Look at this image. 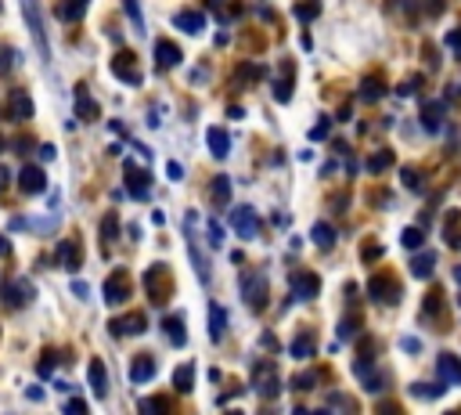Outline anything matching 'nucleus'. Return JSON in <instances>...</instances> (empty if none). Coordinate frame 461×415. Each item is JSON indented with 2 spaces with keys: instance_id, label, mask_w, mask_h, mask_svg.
<instances>
[{
  "instance_id": "nucleus-1",
  "label": "nucleus",
  "mask_w": 461,
  "mask_h": 415,
  "mask_svg": "<svg viewBox=\"0 0 461 415\" xmlns=\"http://www.w3.org/2000/svg\"><path fill=\"white\" fill-rule=\"evenodd\" d=\"M144 289H148V300H152V304H166L170 293H173L170 268H166V264H152V268L144 271Z\"/></svg>"
},
{
  "instance_id": "nucleus-2",
  "label": "nucleus",
  "mask_w": 461,
  "mask_h": 415,
  "mask_svg": "<svg viewBox=\"0 0 461 415\" xmlns=\"http://www.w3.org/2000/svg\"><path fill=\"white\" fill-rule=\"evenodd\" d=\"M253 386H257V393L267 397V401L282 393V375H278L274 361H257V365H253Z\"/></svg>"
},
{
  "instance_id": "nucleus-3",
  "label": "nucleus",
  "mask_w": 461,
  "mask_h": 415,
  "mask_svg": "<svg viewBox=\"0 0 461 415\" xmlns=\"http://www.w3.org/2000/svg\"><path fill=\"white\" fill-rule=\"evenodd\" d=\"M242 300L249 304V311L267 307V278L260 271H242Z\"/></svg>"
},
{
  "instance_id": "nucleus-4",
  "label": "nucleus",
  "mask_w": 461,
  "mask_h": 415,
  "mask_svg": "<svg viewBox=\"0 0 461 415\" xmlns=\"http://www.w3.org/2000/svg\"><path fill=\"white\" fill-rule=\"evenodd\" d=\"M22 15H26V26L37 40V51L44 55V62L51 58V48H48V33H44V15H40V4L37 0H22Z\"/></svg>"
},
{
  "instance_id": "nucleus-5",
  "label": "nucleus",
  "mask_w": 461,
  "mask_h": 415,
  "mask_svg": "<svg viewBox=\"0 0 461 415\" xmlns=\"http://www.w3.org/2000/svg\"><path fill=\"white\" fill-rule=\"evenodd\" d=\"M130 293H134V286H130V271H126V268H116V271L105 278V304L119 307V304H126V300H130Z\"/></svg>"
},
{
  "instance_id": "nucleus-6",
  "label": "nucleus",
  "mask_w": 461,
  "mask_h": 415,
  "mask_svg": "<svg viewBox=\"0 0 461 415\" xmlns=\"http://www.w3.org/2000/svg\"><path fill=\"white\" fill-rule=\"evenodd\" d=\"M230 228H235L242 239H257L260 235V214L253 206H235V210H230Z\"/></svg>"
},
{
  "instance_id": "nucleus-7",
  "label": "nucleus",
  "mask_w": 461,
  "mask_h": 415,
  "mask_svg": "<svg viewBox=\"0 0 461 415\" xmlns=\"http://www.w3.org/2000/svg\"><path fill=\"white\" fill-rule=\"evenodd\" d=\"M112 76L123 80V84H130V87H137V84H141L137 55H134V51H116V55H112Z\"/></svg>"
},
{
  "instance_id": "nucleus-8",
  "label": "nucleus",
  "mask_w": 461,
  "mask_h": 415,
  "mask_svg": "<svg viewBox=\"0 0 461 415\" xmlns=\"http://www.w3.org/2000/svg\"><path fill=\"white\" fill-rule=\"evenodd\" d=\"M123 177H126V191L134 199H148L152 195V173L134 166V163H123Z\"/></svg>"
},
{
  "instance_id": "nucleus-9",
  "label": "nucleus",
  "mask_w": 461,
  "mask_h": 415,
  "mask_svg": "<svg viewBox=\"0 0 461 415\" xmlns=\"http://www.w3.org/2000/svg\"><path fill=\"white\" fill-rule=\"evenodd\" d=\"M289 289H292L296 300H314L321 293V278L314 271H292L289 275Z\"/></svg>"
},
{
  "instance_id": "nucleus-10",
  "label": "nucleus",
  "mask_w": 461,
  "mask_h": 415,
  "mask_svg": "<svg viewBox=\"0 0 461 415\" xmlns=\"http://www.w3.org/2000/svg\"><path fill=\"white\" fill-rule=\"evenodd\" d=\"M4 300H8L12 311H15V307H30V304L37 300V289H33L30 278H12V282L4 286Z\"/></svg>"
},
{
  "instance_id": "nucleus-11",
  "label": "nucleus",
  "mask_w": 461,
  "mask_h": 415,
  "mask_svg": "<svg viewBox=\"0 0 461 415\" xmlns=\"http://www.w3.org/2000/svg\"><path fill=\"white\" fill-rule=\"evenodd\" d=\"M148 329V318L141 314V311H134V314H123V318H112L109 322V332L112 336H141Z\"/></svg>"
},
{
  "instance_id": "nucleus-12",
  "label": "nucleus",
  "mask_w": 461,
  "mask_h": 415,
  "mask_svg": "<svg viewBox=\"0 0 461 415\" xmlns=\"http://www.w3.org/2000/svg\"><path fill=\"white\" fill-rule=\"evenodd\" d=\"M368 296L389 307V304H396V300H400V286H396L393 278H382V275H375V278L368 282Z\"/></svg>"
},
{
  "instance_id": "nucleus-13",
  "label": "nucleus",
  "mask_w": 461,
  "mask_h": 415,
  "mask_svg": "<svg viewBox=\"0 0 461 415\" xmlns=\"http://www.w3.org/2000/svg\"><path fill=\"white\" fill-rule=\"evenodd\" d=\"M184 62V51L173 44V40H159L155 44V66L159 69H177Z\"/></svg>"
},
{
  "instance_id": "nucleus-14",
  "label": "nucleus",
  "mask_w": 461,
  "mask_h": 415,
  "mask_svg": "<svg viewBox=\"0 0 461 415\" xmlns=\"http://www.w3.org/2000/svg\"><path fill=\"white\" fill-rule=\"evenodd\" d=\"M19 184H22L26 195H40V191L48 188V177H44L40 166H22V170H19Z\"/></svg>"
},
{
  "instance_id": "nucleus-15",
  "label": "nucleus",
  "mask_w": 461,
  "mask_h": 415,
  "mask_svg": "<svg viewBox=\"0 0 461 415\" xmlns=\"http://www.w3.org/2000/svg\"><path fill=\"white\" fill-rule=\"evenodd\" d=\"M58 264H62L65 271H80V264H83V250H80V243H76V239L58 243Z\"/></svg>"
},
{
  "instance_id": "nucleus-16",
  "label": "nucleus",
  "mask_w": 461,
  "mask_h": 415,
  "mask_svg": "<svg viewBox=\"0 0 461 415\" xmlns=\"http://www.w3.org/2000/svg\"><path fill=\"white\" fill-rule=\"evenodd\" d=\"M8 116L12 119H33V98L26 91H12L8 94Z\"/></svg>"
},
{
  "instance_id": "nucleus-17",
  "label": "nucleus",
  "mask_w": 461,
  "mask_h": 415,
  "mask_svg": "<svg viewBox=\"0 0 461 415\" xmlns=\"http://www.w3.org/2000/svg\"><path fill=\"white\" fill-rule=\"evenodd\" d=\"M155 358L152 354H137L134 361H130V383H148L152 375H155Z\"/></svg>"
},
{
  "instance_id": "nucleus-18",
  "label": "nucleus",
  "mask_w": 461,
  "mask_h": 415,
  "mask_svg": "<svg viewBox=\"0 0 461 415\" xmlns=\"http://www.w3.org/2000/svg\"><path fill=\"white\" fill-rule=\"evenodd\" d=\"M436 372H439L443 383L461 386V361H457L454 354H439V358H436Z\"/></svg>"
},
{
  "instance_id": "nucleus-19",
  "label": "nucleus",
  "mask_w": 461,
  "mask_h": 415,
  "mask_svg": "<svg viewBox=\"0 0 461 415\" xmlns=\"http://www.w3.org/2000/svg\"><path fill=\"white\" fill-rule=\"evenodd\" d=\"M98 116H101L98 102H94V98L87 94V87L80 84V87H76V119H87V123H91V119H98Z\"/></svg>"
},
{
  "instance_id": "nucleus-20",
  "label": "nucleus",
  "mask_w": 461,
  "mask_h": 415,
  "mask_svg": "<svg viewBox=\"0 0 461 415\" xmlns=\"http://www.w3.org/2000/svg\"><path fill=\"white\" fill-rule=\"evenodd\" d=\"M202 26H205L202 12H177L173 15V30H180V33H202Z\"/></svg>"
},
{
  "instance_id": "nucleus-21",
  "label": "nucleus",
  "mask_w": 461,
  "mask_h": 415,
  "mask_svg": "<svg viewBox=\"0 0 461 415\" xmlns=\"http://www.w3.org/2000/svg\"><path fill=\"white\" fill-rule=\"evenodd\" d=\"M205 141H209V152H213L216 159H227V152H230V137H227V130H223V127H209V130H205Z\"/></svg>"
},
{
  "instance_id": "nucleus-22",
  "label": "nucleus",
  "mask_w": 461,
  "mask_h": 415,
  "mask_svg": "<svg viewBox=\"0 0 461 415\" xmlns=\"http://www.w3.org/2000/svg\"><path fill=\"white\" fill-rule=\"evenodd\" d=\"M432 268H436V253H432V250H425V253H422V250H414V257H411V268H407V271H411L414 278H429V275H432Z\"/></svg>"
},
{
  "instance_id": "nucleus-23",
  "label": "nucleus",
  "mask_w": 461,
  "mask_h": 415,
  "mask_svg": "<svg viewBox=\"0 0 461 415\" xmlns=\"http://www.w3.org/2000/svg\"><path fill=\"white\" fill-rule=\"evenodd\" d=\"M87 375H91V390H94V397H105V393H109V372H105V365H101L98 358L87 365Z\"/></svg>"
},
{
  "instance_id": "nucleus-24",
  "label": "nucleus",
  "mask_w": 461,
  "mask_h": 415,
  "mask_svg": "<svg viewBox=\"0 0 461 415\" xmlns=\"http://www.w3.org/2000/svg\"><path fill=\"white\" fill-rule=\"evenodd\" d=\"M87 8H91V0H62V4H58V19L62 22H80L87 15Z\"/></svg>"
},
{
  "instance_id": "nucleus-25",
  "label": "nucleus",
  "mask_w": 461,
  "mask_h": 415,
  "mask_svg": "<svg viewBox=\"0 0 461 415\" xmlns=\"http://www.w3.org/2000/svg\"><path fill=\"white\" fill-rule=\"evenodd\" d=\"M227 332V314L220 304H209V340H223Z\"/></svg>"
},
{
  "instance_id": "nucleus-26",
  "label": "nucleus",
  "mask_w": 461,
  "mask_h": 415,
  "mask_svg": "<svg viewBox=\"0 0 461 415\" xmlns=\"http://www.w3.org/2000/svg\"><path fill=\"white\" fill-rule=\"evenodd\" d=\"M162 329H166V340H170L173 347H184V343H187V332H184V318H180V314L166 318V322H162Z\"/></svg>"
},
{
  "instance_id": "nucleus-27",
  "label": "nucleus",
  "mask_w": 461,
  "mask_h": 415,
  "mask_svg": "<svg viewBox=\"0 0 461 415\" xmlns=\"http://www.w3.org/2000/svg\"><path fill=\"white\" fill-rule=\"evenodd\" d=\"M443 239H447V246L461 250V214H457V210H450V214H447V225H443Z\"/></svg>"
},
{
  "instance_id": "nucleus-28",
  "label": "nucleus",
  "mask_w": 461,
  "mask_h": 415,
  "mask_svg": "<svg viewBox=\"0 0 461 415\" xmlns=\"http://www.w3.org/2000/svg\"><path fill=\"white\" fill-rule=\"evenodd\" d=\"M310 239H314L321 250H332V246H335V228H332L328 221H317V225L310 228Z\"/></svg>"
},
{
  "instance_id": "nucleus-29",
  "label": "nucleus",
  "mask_w": 461,
  "mask_h": 415,
  "mask_svg": "<svg viewBox=\"0 0 461 415\" xmlns=\"http://www.w3.org/2000/svg\"><path fill=\"white\" fill-rule=\"evenodd\" d=\"M382 94H386V80L382 76H368L361 84V102H378Z\"/></svg>"
},
{
  "instance_id": "nucleus-30",
  "label": "nucleus",
  "mask_w": 461,
  "mask_h": 415,
  "mask_svg": "<svg viewBox=\"0 0 461 415\" xmlns=\"http://www.w3.org/2000/svg\"><path fill=\"white\" fill-rule=\"evenodd\" d=\"M422 123H425L429 134L443 130V105H425V109H422Z\"/></svg>"
},
{
  "instance_id": "nucleus-31",
  "label": "nucleus",
  "mask_w": 461,
  "mask_h": 415,
  "mask_svg": "<svg viewBox=\"0 0 461 415\" xmlns=\"http://www.w3.org/2000/svg\"><path fill=\"white\" fill-rule=\"evenodd\" d=\"M173 386H177L180 393H191V386H195V365H191V361L173 372Z\"/></svg>"
},
{
  "instance_id": "nucleus-32",
  "label": "nucleus",
  "mask_w": 461,
  "mask_h": 415,
  "mask_svg": "<svg viewBox=\"0 0 461 415\" xmlns=\"http://www.w3.org/2000/svg\"><path fill=\"white\" fill-rule=\"evenodd\" d=\"M209 199H213L216 206H227V202H230V177H216L213 188H209Z\"/></svg>"
},
{
  "instance_id": "nucleus-33",
  "label": "nucleus",
  "mask_w": 461,
  "mask_h": 415,
  "mask_svg": "<svg viewBox=\"0 0 461 415\" xmlns=\"http://www.w3.org/2000/svg\"><path fill=\"white\" fill-rule=\"evenodd\" d=\"M389 166H393V152H389V148H378V152L368 159V170H371V173H386Z\"/></svg>"
},
{
  "instance_id": "nucleus-34",
  "label": "nucleus",
  "mask_w": 461,
  "mask_h": 415,
  "mask_svg": "<svg viewBox=\"0 0 461 415\" xmlns=\"http://www.w3.org/2000/svg\"><path fill=\"white\" fill-rule=\"evenodd\" d=\"M264 76V66H253V62H246V66H239V73H235V84L242 87V84H253V80H260Z\"/></svg>"
},
{
  "instance_id": "nucleus-35",
  "label": "nucleus",
  "mask_w": 461,
  "mask_h": 415,
  "mask_svg": "<svg viewBox=\"0 0 461 415\" xmlns=\"http://www.w3.org/2000/svg\"><path fill=\"white\" fill-rule=\"evenodd\" d=\"M119 239V217L116 214H105L101 221V243H116Z\"/></svg>"
},
{
  "instance_id": "nucleus-36",
  "label": "nucleus",
  "mask_w": 461,
  "mask_h": 415,
  "mask_svg": "<svg viewBox=\"0 0 461 415\" xmlns=\"http://www.w3.org/2000/svg\"><path fill=\"white\" fill-rule=\"evenodd\" d=\"M400 246L411 250V253L422 250V228H404V232H400Z\"/></svg>"
},
{
  "instance_id": "nucleus-37",
  "label": "nucleus",
  "mask_w": 461,
  "mask_h": 415,
  "mask_svg": "<svg viewBox=\"0 0 461 415\" xmlns=\"http://www.w3.org/2000/svg\"><path fill=\"white\" fill-rule=\"evenodd\" d=\"M19 66V51L8 48V44H0V73H12Z\"/></svg>"
},
{
  "instance_id": "nucleus-38",
  "label": "nucleus",
  "mask_w": 461,
  "mask_h": 415,
  "mask_svg": "<svg viewBox=\"0 0 461 415\" xmlns=\"http://www.w3.org/2000/svg\"><path fill=\"white\" fill-rule=\"evenodd\" d=\"M310 354H314V343H310L307 332H300V336L292 340V358H310Z\"/></svg>"
},
{
  "instance_id": "nucleus-39",
  "label": "nucleus",
  "mask_w": 461,
  "mask_h": 415,
  "mask_svg": "<svg viewBox=\"0 0 461 415\" xmlns=\"http://www.w3.org/2000/svg\"><path fill=\"white\" fill-rule=\"evenodd\" d=\"M317 12H321L317 0H303V4H296V19H300V22H310Z\"/></svg>"
},
{
  "instance_id": "nucleus-40",
  "label": "nucleus",
  "mask_w": 461,
  "mask_h": 415,
  "mask_svg": "<svg viewBox=\"0 0 461 415\" xmlns=\"http://www.w3.org/2000/svg\"><path fill=\"white\" fill-rule=\"evenodd\" d=\"M443 390H447L443 383H432V386L429 383H414V397H432L436 401V397H443Z\"/></svg>"
},
{
  "instance_id": "nucleus-41",
  "label": "nucleus",
  "mask_w": 461,
  "mask_h": 415,
  "mask_svg": "<svg viewBox=\"0 0 461 415\" xmlns=\"http://www.w3.org/2000/svg\"><path fill=\"white\" fill-rule=\"evenodd\" d=\"M400 181H404V188H411V191L422 188V173H418L414 166H404V170H400Z\"/></svg>"
},
{
  "instance_id": "nucleus-42",
  "label": "nucleus",
  "mask_w": 461,
  "mask_h": 415,
  "mask_svg": "<svg viewBox=\"0 0 461 415\" xmlns=\"http://www.w3.org/2000/svg\"><path fill=\"white\" fill-rule=\"evenodd\" d=\"M141 411H170V401L166 397H144L141 401Z\"/></svg>"
},
{
  "instance_id": "nucleus-43",
  "label": "nucleus",
  "mask_w": 461,
  "mask_h": 415,
  "mask_svg": "<svg viewBox=\"0 0 461 415\" xmlns=\"http://www.w3.org/2000/svg\"><path fill=\"white\" fill-rule=\"evenodd\" d=\"M357 329H361V318H343V325H339V340H353L357 336Z\"/></svg>"
},
{
  "instance_id": "nucleus-44",
  "label": "nucleus",
  "mask_w": 461,
  "mask_h": 415,
  "mask_svg": "<svg viewBox=\"0 0 461 415\" xmlns=\"http://www.w3.org/2000/svg\"><path fill=\"white\" fill-rule=\"evenodd\" d=\"M123 8H126V15H130V22H134L137 30H144V19H141V8H137V0H123Z\"/></svg>"
},
{
  "instance_id": "nucleus-45",
  "label": "nucleus",
  "mask_w": 461,
  "mask_h": 415,
  "mask_svg": "<svg viewBox=\"0 0 461 415\" xmlns=\"http://www.w3.org/2000/svg\"><path fill=\"white\" fill-rule=\"evenodd\" d=\"M328 127H332V119H328V116H321V119H317V127L310 130V137H314V141H325V137H328Z\"/></svg>"
},
{
  "instance_id": "nucleus-46",
  "label": "nucleus",
  "mask_w": 461,
  "mask_h": 415,
  "mask_svg": "<svg viewBox=\"0 0 461 415\" xmlns=\"http://www.w3.org/2000/svg\"><path fill=\"white\" fill-rule=\"evenodd\" d=\"M378 257H382V246H375V243H368V246L361 250V260H364V264H371V260H378Z\"/></svg>"
},
{
  "instance_id": "nucleus-47",
  "label": "nucleus",
  "mask_w": 461,
  "mask_h": 415,
  "mask_svg": "<svg viewBox=\"0 0 461 415\" xmlns=\"http://www.w3.org/2000/svg\"><path fill=\"white\" fill-rule=\"evenodd\" d=\"M317 383V375L314 372H303V375H296V390H310Z\"/></svg>"
},
{
  "instance_id": "nucleus-48",
  "label": "nucleus",
  "mask_w": 461,
  "mask_h": 415,
  "mask_svg": "<svg viewBox=\"0 0 461 415\" xmlns=\"http://www.w3.org/2000/svg\"><path fill=\"white\" fill-rule=\"evenodd\" d=\"M274 94H278V102H289V94H292V80H282V84L274 87Z\"/></svg>"
},
{
  "instance_id": "nucleus-49",
  "label": "nucleus",
  "mask_w": 461,
  "mask_h": 415,
  "mask_svg": "<svg viewBox=\"0 0 461 415\" xmlns=\"http://www.w3.org/2000/svg\"><path fill=\"white\" fill-rule=\"evenodd\" d=\"M51 368H55V354H44L40 365H37V372H40V375H51Z\"/></svg>"
},
{
  "instance_id": "nucleus-50",
  "label": "nucleus",
  "mask_w": 461,
  "mask_h": 415,
  "mask_svg": "<svg viewBox=\"0 0 461 415\" xmlns=\"http://www.w3.org/2000/svg\"><path fill=\"white\" fill-rule=\"evenodd\" d=\"M447 44H450V51H454V55L461 58V30H454V33L447 37Z\"/></svg>"
},
{
  "instance_id": "nucleus-51",
  "label": "nucleus",
  "mask_w": 461,
  "mask_h": 415,
  "mask_svg": "<svg viewBox=\"0 0 461 415\" xmlns=\"http://www.w3.org/2000/svg\"><path fill=\"white\" fill-rule=\"evenodd\" d=\"M8 181H12V170H8V166H0V195L8 191Z\"/></svg>"
},
{
  "instance_id": "nucleus-52",
  "label": "nucleus",
  "mask_w": 461,
  "mask_h": 415,
  "mask_svg": "<svg viewBox=\"0 0 461 415\" xmlns=\"http://www.w3.org/2000/svg\"><path fill=\"white\" fill-rule=\"evenodd\" d=\"M422 87V80L414 76V80H407V84H400V94H411V91H418Z\"/></svg>"
},
{
  "instance_id": "nucleus-53",
  "label": "nucleus",
  "mask_w": 461,
  "mask_h": 415,
  "mask_svg": "<svg viewBox=\"0 0 461 415\" xmlns=\"http://www.w3.org/2000/svg\"><path fill=\"white\" fill-rule=\"evenodd\" d=\"M166 173H170L173 181H180V177H184V166H180V163H170V166H166Z\"/></svg>"
},
{
  "instance_id": "nucleus-54",
  "label": "nucleus",
  "mask_w": 461,
  "mask_h": 415,
  "mask_svg": "<svg viewBox=\"0 0 461 415\" xmlns=\"http://www.w3.org/2000/svg\"><path fill=\"white\" fill-rule=\"evenodd\" d=\"M400 347H404V350H411V354H414V350H422V343H418L414 336H407V340H400Z\"/></svg>"
},
{
  "instance_id": "nucleus-55",
  "label": "nucleus",
  "mask_w": 461,
  "mask_h": 415,
  "mask_svg": "<svg viewBox=\"0 0 461 415\" xmlns=\"http://www.w3.org/2000/svg\"><path fill=\"white\" fill-rule=\"evenodd\" d=\"M65 411H69V415H73V411H87V401H76V397H73V401L65 404Z\"/></svg>"
},
{
  "instance_id": "nucleus-56",
  "label": "nucleus",
  "mask_w": 461,
  "mask_h": 415,
  "mask_svg": "<svg viewBox=\"0 0 461 415\" xmlns=\"http://www.w3.org/2000/svg\"><path fill=\"white\" fill-rule=\"evenodd\" d=\"M73 293H76V296H91V289H87V282H73Z\"/></svg>"
},
{
  "instance_id": "nucleus-57",
  "label": "nucleus",
  "mask_w": 461,
  "mask_h": 415,
  "mask_svg": "<svg viewBox=\"0 0 461 415\" xmlns=\"http://www.w3.org/2000/svg\"><path fill=\"white\" fill-rule=\"evenodd\" d=\"M26 397H30V401H44V390H40V386H30Z\"/></svg>"
},
{
  "instance_id": "nucleus-58",
  "label": "nucleus",
  "mask_w": 461,
  "mask_h": 415,
  "mask_svg": "<svg viewBox=\"0 0 461 415\" xmlns=\"http://www.w3.org/2000/svg\"><path fill=\"white\" fill-rule=\"evenodd\" d=\"M30 145H33L30 137H19V141H15V152H30Z\"/></svg>"
},
{
  "instance_id": "nucleus-59",
  "label": "nucleus",
  "mask_w": 461,
  "mask_h": 415,
  "mask_svg": "<svg viewBox=\"0 0 461 415\" xmlns=\"http://www.w3.org/2000/svg\"><path fill=\"white\" fill-rule=\"evenodd\" d=\"M209 239H213V246H220V239H223V235H220V228H216V225H209Z\"/></svg>"
},
{
  "instance_id": "nucleus-60",
  "label": "nucleus",
  "mask_w": 461,
  "mask_h": 415,
  "mask_svg": "<svg viewBox=\"0 0 461 415\" xmlns=\"http://www.w3.org/2000/svg\"><path fill=\"white\" fill-rule=\"evenodd\" d=\"M443 12V0H429V15H439Z\"/></svg>"
},
{
  "instance_id": "nucleus-61",
  "label": "nucleus",
  "mask_w": 461,
  "mask_h": 415,
  "mask_svg": "<svg viewBox=\"0 0 461 415\" xmlns=\"http://www.w3.org/2000/svg\"><path fill=\"white\" fill-rule=\"evenodd\" d=\"M12 253V246H8V239L4 235H0V257H8Z\"/></svg>"
},
{
  "instance_id": "nucleus-62",
  "label": "nucleus",
  "mask_w": 461,
  "mask_h": 415,
  "mask_svg": "<svg viewBox=\"0 0 461 415\" xmlns=\"http://www.w3.org/2000/svg\"><path fill=\"white\" fill-rule=\"evenodd\" d=\"M454 282H457V286H461V268H454Z\"/></svg>"
},
{
  "instance_id": "nucleus-63",
  "label": "nucleus",
  "mask_w": 461,
  "mask_h": 415,
  "mask_svg": "<svg viewBox=\"0 0 461 415\" xmlns=\"http://www.w3.org/2000/svg\"><path fill=\"white\" fill-rule=\"evenodd\" d=\"M0 148H4V141H0Z\"/></svg>"
}]
</instances>
